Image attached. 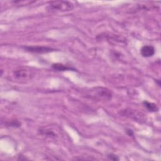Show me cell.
Wrapping results in <instances>:
<instances>
[{
  "label": "cell",
  "instance_id": "cell-8",
  "mask_svg": "<svg viewBox=\"0 0 161 161\" xmlns=\"http://www.w3.org/2000/svg\"><path fill=\"white\" fill-rule=\"evenodd\" d=\"M108 157L110 160H119V158L116 155H115L114 154H113V153L108 154Z\"/></svg>",
  "mask_w": 161,
  "mask_h": 161
},
{
  "label": "cell",
  "instance_id": "cell-1",
  "mask_svg": "<svg viewBox=\"0 0 161 161\" xmlns=\"http://www.w3.org/2000/svg\"><path fill=\"white\" fill-rule=\"evenodd\" d=\"M86 97L94 100H109L111 98L112 94L107 88L96 87L87 91Z\"/></svg>",
  "mask_w": 161,
  "mask_h": 161
},
{
  "label": "cell",
  "instance_id": "cell-9",
  "mask_svg": "<svg viewBox=\"0 0 161 161\" xmlns=\"http://www.w3.org/2000/svg\"><path fill=\"white\" fill-rule=\"evenodd\" d=\"M126 132L129 134V135H130V136H132V135H133V131H132V130H127Z\"/></svg>",
  "mask_w": 161,
  "mask_h": 161
},
{
  "label": "cell",
  "instance_id": "cell-7",
  "mask_svg": "<svg viewBox=\"0 0 161 161\" xmlns=\"http://www.w3.org/2000/svg\"><path fill=\"white\" fill-rule=\"evenodd\" d=\"M143 105L145 106V108H147L150 111L152 112H155L157 111L158 110V107L157 106V105L153 103H150L147 101H143Z\"/></svg>",
  "mask_w": 161,
  "mask_h": 161
},
{
  "label": "cell",
  "instance_id": "cell-2",
  "mask_svg": "<svg viewBox=\"0 0 161 161\" xmlns=\"http://www.w3.org/2000/svg\"><path fill=\"white\" fill-rule=\"evenodd\" d=\"M47 8L51 11H67L74 8V4L69 1H55L50 2Z\"/></svg>",
  "mask_w": 161,
  "mask_h": 161
},
{
  "label": "cell",
  "instance_id": "cell-4",
  "mask_svg": "<svg viewBox=\"0 0 161 161\" xmlns=\"http://www.w3.org/2000/svg\"><path fill=\"white\" fill-rule=\"evenodd\" d=\"M13 75L18 79L26 80L31 77V73L25 69H19L14 72Z\"/></svg>",
  "mask_w": 161,
  "mask_h": 161
},
{
  "label": "cell",
  "instance_id": "cell-6",
  "mask_svg": "<svg viewBox=\"0 0 161 161\" xmlns=\"http://www.w3.org/2000/svg\"><path fill=\"white\" fill-rule=\"evenodd\" d=\"M52 68L53 69H55V70H60V71H65V70H73V71H75V69L74 68H72L70 67H69L67 65H64L62 64H59V63L53 64L52 65Z\"/></svg>",
  "mask_w": 161,
  "mask_h": 161
},
{
  "label": "cell",
  "instance_id": "cell-3",
  "mask_svg": "<svg viewBox=\"0 0 161 161\" xmlns=\"http://www.w3.org/2000/svg\"><path fill=\"white\" fill-rule=\"evenodd\" d=\"M23 48L28 52L36 53H46L55 50L52 48L43 46H28L24 47Z\"/></svg>",
  "mask_w": 161,
  "mask_h": 161
},
{
  "label": "cell",
  "instance_id": "cell-5",
  "mask_svg": "<svg viewBox=\"0 0 161 161\" xmlns=\"http://www.w3.org/2000/svg\"><path fill=\"white\" fill-rule=\"evenodd\" d=\"M141 54L144 57H152L155 53V48L151 45H145L141 48Z\"/></svg>",
  "mask_w": 161,
  "mask_h": 161
}]
</instances>
